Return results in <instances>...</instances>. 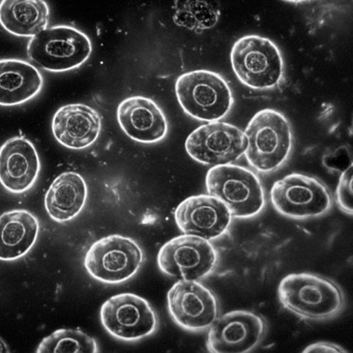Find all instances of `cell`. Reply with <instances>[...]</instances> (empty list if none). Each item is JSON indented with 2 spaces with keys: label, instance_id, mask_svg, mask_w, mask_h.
<instances>
[{
  "label": "cell",
  "instance_id": "obj_1",
  "mask_svg": "<svg viewBox=\"0 0 353 353\" xmlns=\"http://www.w3.org/2000/svg\"><path fill=\"white\" fill-rule=\"evenodd\" d=\"M283 307L299 317L325 321L337 316L345 304L343 292L334 281L321 276L300 273L285 276L278 288Z\"/></svg>",
  "mask_w": 353,
  "mask_h": 353
},
{
  "label": "cell",
  "instance_id": "obj_2",
  "mask_svg": "<svg viewBox=\"0 0 353 353\" xmlns=\"http://www.w3.org/2000/svg\"><path fill=\"white\" fill-rule=\"evenodd\" d=\"M245 134L248 146L245 152L250 165L261 172L278 169L288 159L292 135L285 116L272 109L258 112L249 123Z\"/></svg>",
  "mask_w": 353,
  "mask_h": 353
},
{
  "label": "cell",
  "instance_id": "obj_3",
  "mask_svg": "<svg viewBox=\"0 0 353 353\" xmlns=\"http://www.w3.org/2000/svg\"><path fill=\"white\" fill-rule=\"evenodd\" d=\"M92 52L90 38L79 29L66 25L46 28L32 37L27 55L40 68L63 72L83 65Z\"/></svg>",
  "mask_w": 353,
  "mask_h": 353
},
{
  "label": "cell",
  "instance_id": "obj_4",
  "mask_svg": "<svg viewBox=\"0 0 353 353\" xmlns=\"http://www.w3.org/2000/svg\"><path fill=\"white\" fill-rule=\"evenodd\" d=\"M176 98L193 119L219 121L230 112L232 94L228 83L218 73L195 70L180 76L175 83Z\"/></svg>",
  "mask_w": 353,
  "mask_h": 353
},
{
  "label": "cell",
  "instance_id": "obj_5",
  "mask_svg": "<svg viewBox=\"0 0 353 353\" xmlns=\"http://www.w3.org/2000/svg\"><path fill=\"white\" fill-rule=\"evenodd\" d=\"M230 61L235 75L253 90H271L283 76L282 54L268 38L249 35L240 39L232 46Z\"/></svg>",
  "mask_w": 353,
  "mask_h": 353
},
{
  "label": "cell",
  "instance_id": "obj_6",
  "mask_svg": "<svg viewBox=\"0 0 353 353\" xmlns=\"http://www.w3.org/2000/svg\"><path fill=\"white\" fill-rule=\"evenodd\" d=\"M205 186L209 194L222 201L235 218L254 217L264 208V190L258 176L243 166H214L205 176Z\"/></svg>",
  "mask_w": 353,
  "mask_h": 353
},
{
  "label": "cell",
  "instance_id": "obj_7",
  "mask_svg": "<svg viewBox=\"0 0 353 353\" xmlns=\"http://www.w3.org/2000/svg\"><path fill=\"white\" fill-rule=\"evenodd\" d=\"M143 254L132 239L111 234L95 242L84 258V267L94 279L119 284L132 278L140 269Z\"/></svg>",
  "mask_w": 353,
  "mask_h": 353
},
{
  "label": "cell",
  "instance_id": "obj_8",
  "mask_svg": "<svg viewBox=\"0 0 353 353\" xmlns=\"http://www.w3.org/2000/svg\"><path fill=\"white\" fill-rule=\"evenodd\" d=\"M274 209L295 220L320 216L329 212L332 199L327 188L311 176L293 173L276 182L271 190Z\"/></svg>",
  "mask_w": 353,
  "mask_h": 353
},
{
  "label": "cell",
  "instance_id": "obj_9",
  "mask_svg": "<svg viewBox=\"0 0 353 353\" xmlns=\"http://www.w3.org/2000/svg\"><path fill=\"white\" fill-rule=\"evenodd\" d=\"M157 262L160 270L169 276L199 281L214 270L217 253L210 241L184 234L160 249Z\"/></svg>",
  "mask_w": 353,
  "mask_h": 353
},
{
  "label": "cell",
  "instance_id": "obj_10",
  "mask_svg": "<svg viewBox=\"0 0 353 353\" xmlns=\"http://www.w3.org/2000/svg\"><path fill=\"white\" fill-rule=\"evenodd\" d=\"M101 320L110 335L126 341L150 336L158 326L153 307L133 293L119 294L106 301L101 307Z\"/></svg>",
  "mask_w": 353,
  "mask_h": 353
},
{
  "label": "cell",
  "instance_id": "obj_11",
  "mask_svg": "<svg viewBox=\"0 0 353 353\" xmlns=\"http://www.w3.org/2000/svg\"><path fill=\"white\" fill-rule=\"evenodd\" d=\"M245 133L232 125L214 121L200 126L188 137L185 149L196 161L207 165L231 164L245 152Z\"/></svg>",
  "mask_w": 353,
  "mask_h": 353
},
{
  "label": "cell",
  "instance_id": "obj_12",
  "mask_svg": "<svg viewBox=\"0 0 353 353\" xmlns=\"http://www.w3.org/2000/svg\"><path fill=\"white\" fill-rule=\"evenodd\" d=\"M168 312L181 328L199 332L210 328L218 318L214 293L197 281L180 280L168 293Z\"/></svg>",
  "mask_w": 353,
  "mask_h": 353
},
{
  "label": "cell",
  "instance_id": "obj_13",
  "mask_svg": "<svg viewBox=\"0 0 353 353\" xmlns=\"http://www.w3.org/2000/svg\"><path fill=\"white\" fill-rule=\"evenodd\" d=\"M267 332V323L248 311H232L210 327L208 348L212 353H245L254 349Z\"/></svg>",
  "mask_w": 353,
  "mask_h": 353
},
{
  "label": "cell",
  "instance_id": "obj_14",
  "mask_svg": "<svg viewBox=\"0 0 353 353\" xmlns=\"http://www.w3.org/2000/svg\"><path fill=\"white\" fill-rule=\"evenodd\" d=\"M232 217L226 205L210 194L188 197L174 212L176 224L184 234L210 241L221 237L228 231Z\"/></svg>",
  "mask_w": 353,
  "mask_h": 353
},
{
  "label": "cell",
  "instance_id": "obj_15",
  "mask_svg": "<svg viewBox=\"0 0 353 353\" xmlns=\"http://www.w3.org/2000/svg\"><path fill=\"white\" fill-rule=\"evenodd\" d=\"M41 171L35 145L23 137H14L0 147V183L12 194L34 187Z\"/></svg>",
  "mask_w": 353,
  "mask_h": 353
},
{
  "label": "cell",
  "instance_id": "obj_16",
  "mask_svg": "<svg viewBox=\"0 0 353 353\" xmlns=\"http://www.w3.org/2000/svg\"><path fill=\"white\" fill-rule=\"evenodd\" d=\"M102 128L99 112L84 104H70L54 114L52 131L56 140L71 150H83L99 138Z\"/></svg>",
  "mask_w": 353,
  "mask_h": 353
},
{
  "label": "cell",
  "instance_id": "obj_17",
  "mask_svg": "<svg viewBox=\"0 0 353 353\" xmlns=\"http://www.w3.org/2000/svg\"><path fill=\"white\" fill-rule=\"evenodd\" d=\"M117 114L122 130L136 141L157 143L168 134L166 117L160 107L150 99L128 98L119 105Z\"/></svg>",
  "mask_w": 353,
  "mask_h": 353
},
{
  "label": "cell",
  "instance_id": "obj_18",
  "mask_svg": "<svg viewBox=\"0 0 353 353\" xmlns=\"http://www.w3.org/2000/svg\"><path fill=\"white\" fill-rule=\"evenodd\" d=\"M43 78L39 70L18 59L0 60V105L14 106L35 98Z\"/></svg>",
  "mask_w": 353,
  "mask_h": 353
},
{
  "label": "cell",
  "instance_id": "obj_19",
  "mask_svg": "<svg viewBox=\"0 0 353 353\" xmlns=\"http://www.w3.org/2000/svg\"><path fill=\"white\" fill-rule=\"evenodd\" d=\"M39 231L38 219L27 210L0 216V260L15 261L26 256L37 243Z\"/></svg>",
  "mask_w": 353,
  "mask_h": 353
},
{
  "label": "cell",
  "instance_id": "obj_20",
  "mask_svg": "<svg viewBox=\"0 0 353 353\" xmlns=\"http://www.w3.org/2000/svg\"><path fill=\"white\" fill-rule=\"evenodd\" d=\"M87 196V185L81 174L63 172L54 180L46 194V212L57 223L70 221L83 210Z\"/></svg>",
  "mask_w": 353,
  "mask_h": 353
},
{
  "label": "cell",
  "instance_id": "obj_21",
  "mask_svg": "<svg viewBox=\"0 0 353 353\" xmlns=\"http://www.w3.org/2000/svg\"><path fill=\"white\" fill-rule=\"evenodd\" d=\"M49 19L45 0H2L0 3V25L16 37H35L48 27Z\"/></svg>",
  "mask_w": 353,
  "mask_h": 353
},
{
  "label": "cell",
  "instance_id": "obj_22",
  "mask_svg": "<svg viewBox=\"0 0 353 353\" xmlns=\"http://www.w3.org/2000/svg\"><path fill=\"white\" fill-rule=\"evenodd\" d=\"M38 353H97L99 346L93 337L79 330H58L40 343Z\"/></svg>",
  "mask_w": 353,
  "mask_h": 353
},
{
  "label": "cell",
  "instance_id": "obj_23",
  "mask_svg": "<svg viewBox=\"0 0 353 353\" xmlns=\"http://www.w3.org/2000/svg\"><path fill=\"white\" fill-rule=\"evenodd\" d=\"M336 201L339 208L343 212L352 215V165L341 176L336 190Z\"/></svg>",
  "mask_w": 353,
  "mask_h": 353
},
{
  "label": "cell",
  "instance_id": "obj_24",
  "mask_svg": "<svg viewBox=\"0 0 353 353\" xmlns=\"http://www.w3.org/2000/svg\"><path fill=\"white\" fill-rule=\"evenodd\" d=\"M303 353H345L347 352L339 345L330 342H317L308 345Z\"/></svg>",
  "mask_w": 353,
  "mask_h": 353
},
{
  "label": "cell",
  "instance_id": "obj_25",
  "mask_svg": "<svg viewBox=\"0 0 353 353\" xmlns=\"http://www.w3.org/2000/svg\"><path fill=\"white\" fill-rule=\"evenodd\" d=\"M10 349L5 342V341L0 337V353H10Z\"/></svg>",
  "mask_w": 353,
  "mask_h": 353
},
{
  "label": "cell",
  "instance_id": "obj_26",
  "mask_svg": "<svg viewBox=\"0 0 353 353\" xmlns=\"http://www.w3.org/2000/svg\"><path fill=\"white\" fill-rule=\"evenodd\" d=\"M285 1L291 2V3H301L307 1V0H285Z\"/></svg>",
  "mask_w": 353,
  "mask_h": 353
}]
</instances>
